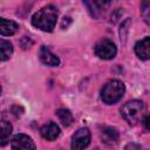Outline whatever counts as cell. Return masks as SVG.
Here are the masks:
<instances>
[{
    "mask_svg": "<svg viewBox=\"0 0 150 150\" xmlns=\"http://www.w3.org/2000/svg\"><path fill=\"white\" fill-rule=\"evenodd\" d=\"M59 12L53 5H48L38 11L32 18V25L43 32H52L56 25Z\"/></svg>",
    "mask_w": 150,
    "mask_h": 150,
    "instance_id": "cell-1",
    "label": "cell"
},
{
    "mask_svg": "<svg viewBox=\"0 0 150 150\" xmlns=\"http://www.w3.org/2000/svg\"><path fill=\"white\" fill-rule=\"evenodd\" d=\"M124 91H125V87L122 81L110 80L103 86L101 90V98L107 104H114L122 98Z\"/></svg>",
    "mask_w": 150,
    "mask_h": 150,
    "instance_id": "cell-2",
    "label": "cell"
},
{
    "mask_svg": "<svg viewBox=\"0 0 150 150\" xmlns=\"http://www.w3.org/2000/svg\"><path fill=\"white\" fill-rule=\"evenodd\" d=\"M144 111V104L139 100H131L127 102L122 109H121V115L122 117L131 125L137 124L143 115Z\"/></svg>",
    "mask_w": 150,
    "mask_h": 150,
    "instance_id": "cell-3",
    "label": "cell"
},
{
    "mask_svg": "<svg viewBox=\"0 0 150 150\" xmlns=\"http://www.w3.org/2000/svg\"><path fill=\"white\" fill-rule=\"evenodd\" d=\"M95 54L100 57V59H103V60H110V59H114L116 53H117V49H116V46L112 41L108 40V39H103V40H100L95 48Z\"/></svg>",
    "mask_w": 150,
    "mask_h": 150,
    "instance_id": "cell-4",
    "label": "cell"
},
{
    "mask_svg": "<svg viewBox=\"0 0 150 150\" xmlns=\"http://www.w3.org/2000/svg\"><path fill=\"white\" fill-rule=\"evenodd\" d=\"M90 143V131L88 128L79 129L71 137V148L75 150L84 149Z\"/></svg>",
    "mask_w": 150,
    "mask_h": 150,
    "instance_id": "cell-5",
    "label": "cell"
},
{
    "mask_svg": "<svg viewBox=\"0 0 150 150\" xmlns=\"http://www.w3.org/2000/svg\"><path fill=\"white\" fill-rule=\"evenodd\" d=\"M39 59L40 61L46 64V66H49V67H56L60 64V60L59 57L53 54L50 52V49L46 46H41L40 49H39Z\"/></svg>",
    "mask_w": 150,
    "mask_h": 150,
    "instance_id": "cell-6",
    "label": "cell"
},
{
    "mask_svg": "<svg viewBox=\"0 0 150 150\" xmlns=\"http://www.w3.org/2000/svg\"><path fill=\"white\" fill-rule=\"evenodd\" d=\"M11 146L13 149H35L36 148L32 138L25 134L15 135L11 142Z\"/></svg>",
    "mask_w": 150,
    "mask_h": 150,
    "instance_id": "cell-7",
    "label": "cell"
},
{
    "mask_svg": "<svg viewBox=\"0 0 150 150\" xmlns=\"http://www.w3.org/2000/svg\"><path fill=\"white\" fill-rule=\"evenodd\" d=\"M41 136L47 139V141H54L57 138V136L60 135V128L56 123L54 122H48L46 124H43L40 129Z\"/></svg>",
    "mask_w": 150,
    "mask_h": 150,
    "instance_id": "cell-8",
    "label": "cell"
},
{
    "mask_svg": "<svg viewBox=\"0 0 150 150\" xmlns=\"http://www.w3.org/2000/svg\"><path fill=\"white\" fill-rule=\"evenodd\" d=\"M135 53L142 60H149L150 57V38L145 36L143 40L135 45Z\"/></svg>",
    "mask_w": 150,
    "mask_h": 150,
    "instance_id": "cell-9",
    "label": "cell"
},
{
    "mask_svg": "<svg viewBox=\"0 0 150 150\" xmlns=\"http://www.w3.org/2000/svg\"><path fill=\"white\" fill-rule=\"evenodd\" d=\"M18 28H19V25L15 21L0 18V34L1 35H6V36L13 35L16 33Z\"/></svg>",
    "mask_w": 150,
    "mask_h": 150,
    "instance_id": "cell-10",
    "label": "cell"
},
{
    "mask_svg": "<svg viewBox=\"0 0 150 150\" xmlns=\"http://www.w3.org/2000/svg\"><path fill=\"white\" fill-rule=\"evenodd\" d=\"M101 139L105 144H109V145L115 144L118 141V132L116 129L110 128V127L103 128L101 131Z\"/></svg>",
    "mask_w": 150,
    "mask_h": 150,
    "instance_id": "cell-11",
    "label": "cell"
},
{
    "mask_svg": "<svg viewBox=\"0 0 150 150\" xmlns=\"http://www.w3.org/2000/svg\"><path fill=\"white\" fill-rule=\"evenodd\" d=\"M12 124L7 121H0V146H4L8 143L12 135Z\"/></svg>",
    "mask_w": 150,
    "mask_h": 150,
    "instance_id": "cell-12",
    "label": "cell"
},
{
    "mask_svg": "<svg viewBox=\"0 0 150 150\" xmlns=\"http://www.w3.org/2000/svg\"><path fill=\"white\" fill-rule=\"evenodd\" d=\"M13 53V46L9 41L0 39V60L1 61H6L11 57Z\"/></svg>",
    "mask_w": 150,
    "mask_h": 150,
    "instance_id": "cell-13",
    "label": "cell"
},
{
    "mask_svg": "<svg viewBox=\"0 0 150 150\" xmlns=\"http://www.w3.org/2000/svg\"><path fill=\"white\" fill-rule=\"evenodd\" d=\"M56 115H57V117H59V120L61 121V123L64 125V127H69L71 123H73V115H71V112L68 110V109H63V108H61V109H57L56 110Z\"/></svg>",
    "mask_w": 150,
    "mask_h": 150,
    "instance_id": "cell-14",
    "label": "cell"
},
{
    "mask_svg": "<svg viewBox=\"0 0 150 150\" xmlns=\"http://www.w3.org/2000/svg\"><path fill=\"white\" fill-rule=\"evenodd\" d=\"M149 0H143L142 4H141V12H142V15L144 16V20L146 22H149Z\"/></svg>",
    "mask_w": 150,
    "mask_h": 150,
    "instance_id": "cell-15",
    "label": "cell"
},
{
    "mask_svg": "<svg viewBox=\"0 0 150 150\" xmlns=\"http://www.w3.org/2000/svg\"><path fill=\"white\" fill-rule=\"evenodd\" d=\"M83 2L87 5V7H88V9H89V12H90V14L94 16V18H97L98 16V9L96 8V6L94 5V2H93V0H83Z\"/></svg>",
    "mask_w": 150,
    "mask_h": 150,
    "instance_id": "cell-16",
    "label": "cell"
},
{
    "mask_svg": "<svg viewBox=\"0 0 150 150\" xmlns=\"http://www.w3.org/2000/svg\"><path fill=\"white\" fill-rule=\"evenodd\" d=\"M93 2L96 6V8L101 11V9H105L111 4V0H93Z\"/></svg>",
    "mask_w": 150,
    "mask_h": 150,
    "instance_id": "cell-17",
    "label": "cell"
},
{
    "mask_svg": "<svg viewBox=\"0 0 150 150\" xmlns=\"http://www.w3.org/2000/svg\"><path fill=\"white\" fill-rule=\"evenodd\" d=\"M143 124H144V127H145L146 130L150 129V128H149V116H148V115L145 116V118H144V121H143Z\"/></svg>",
    "mask_w": 150,
    "mask_h": 150,
    "instance_id": "cell-18",
    "label": "cell"
},
{
    "mask_svg": "<svg viewBox=\"0 0 150 150\" xmlns=\"http://www.w3.org/2000/svg\"><path fill=\"white\" fill-rule=\"evenodd\" d=\"M0 94H1V87H0Z\"/></svg>",
    "mask_w": 150,
    "mask_h": 150,
    "instance_id": "cell-19",
    "label": "cell"
}]
</instances>
